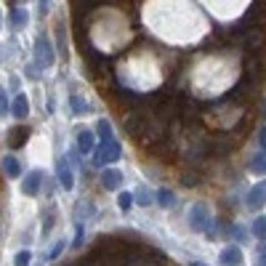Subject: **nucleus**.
<instances>
[{"label":"nucleus","instance_id":"obj_1","mask_svg":"<svg viewBox=\"0 0 266 266\" xmlns=\"http://www.w3.org/2000/svg\"><path fill=\"white\" fill-rule=\"evenodd\" d=\"M224 264H226V266H229V264L234 266V264H237V250H226V253H224Z\"/></svg>","mask_w":266,"mask_h":266},{"label":"nucleus","instance_id":"obj_2","mask_svg":"<svg viewBox=\"0 0 266 266\" xmlns=\"http://www.w3.org/2000/svg\"><path fill=\"white\" fill-rule=\"evenodd\" d=\"M24 133L27 131H14V136H11V144H21V141H24Z\"/></svg>","mask_w":266,"mask_h":266}]
</instances>
